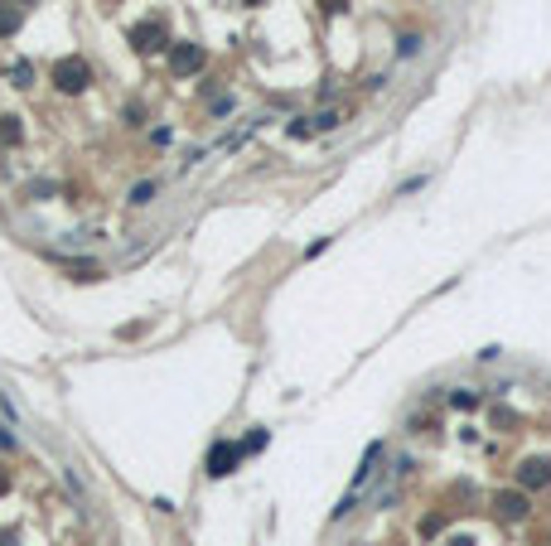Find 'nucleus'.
<instances>
[{
    "label": "nucleus",
    "mask_w": 551,
    "mask_h": 546,
    "mask_svg": "<svg viewBox=\"0 0 551 546\" xmlns=\"http://www.w3.org/2000/svg\"><path fill=\"white\" fill-rule=\"evenodd\" d=\"M145 121V107H126V126H140Z\"/></svg>",
    "instance_id": "412c9836"
},
{
    "label": "nucleus",
    "mask_w": 551,
    "mask_h": 546,
    "mask_svg": "<svg viewBox=\"0 0 551 546\" xmlns=\"http://www.w3.org/2000/svg\"><path fill=\"white\" fill-rule=\"evenodd\" d=\"M135 333H145V324H121L116 329V338H135Z\"/></svg>",
    "instance_id": "4be33fe9"
},
{
    "label": "nucleus",
    "mask_w": 551,
    "mask_h": 546,
    "mask_svg": "<svg viewBox=\"0 0 551 546\" xmlns=\"http://www.w3.org/2000/svg\"><path fill=\"white\" fill-rule=\"evenodd\" d=\"M421 189H426V174H416V179H406V184H402V189H397V194H402V199H406V194H421Z\"/></svg>",
    "instance_id": "6ab92c4d"
},
{
    "label": "nucleus",
    "mask_w": 551,
    "mask_h": 546,
    "mask_svg": "<svg viewBox=\"0 0 551 546\" xmlns=\"http://www.w3.org/2000/svg\"><path fill=\"white\" fill-rule=\"evenodd\" d=\"M286 135H290V140H305V135H310V121H305V116L286 121Z\"/></svg>",
    "instance_id": "dca6fc26"
},
{
    "label": "nucleus",
    "mask_w": 551,
    "mask_h": 546,
    "mask_svg": "<svg viewBox=\"0 0 551 546\" xmlns=\"http://www.w3.org/2000/svg\"><path fill=\"white\" fill-rule=\"evenodd\" d=\"M19 140H24V126H19V116H0V145H10V150H15Z\"/></svg>",
    "instance_id": "9b49d317"
},
{
    "label": "nucleus",
    "mask_w": 551,
    "mask_h": 546,
    "mask_svg": "<svg viewBox=\"0 0 551 546\" xmlns=\"http://www.w3.org/2000/svg\"><path fill=\"white\" fill-rule=\"evenodd\" d=\"M15 449H19V436H10V431L0 426V454H15Z\"/></svg>",
    "instance_id": "f3484780"
},
{
    "label": "nucleus",
    "mask_w": 551,
    "mask_h": 546,
    "mask_svg": "<svg viewBox=\"0 0 551 546\" xmlns=\"http://www.w3.org/2000/svg\"><path fill=\"white\" fill-rule=\"evenodd\" d=\"M204 63H208L204 44H189V39H179V44L170 49V73H174V78H194Z\"/></svg>",
    "instance_id": "7ed1b4c3"
},
{
    "label": "nucleus",
    "mask_w": 551,
    "mask_h": 546,
    "mask_svg": "<svg viewBox=\"0 0 551 546\" xmlns=\"http://www.w3.org/2000/svg\"><path fill=\"white\" fill-rule=\"evenodd\" d=\"M160 44H165V29H160L155 19H145V24H131V49L150 53V49H160Z\"/></svg>",
    "instance_id": "0eeeda50"
},
{
    "label": "nucleus",
    "mask_w": 551,
    "mask_h": 546,
    "mask_svg": "<svg viewBox=\"0 0 551 546\" xmlns=\"http://www.w3.org/2000/svg\"><path fill=\"white\" fill-rule=\"evenodd\" d=\"M170 140H174L170 126H155V131H150V145H170Z\"/></svg>",
    "instance_id": "a211bd4d"
},
{
    "label": "nucleus",
    "mask_w": 551,
    "mask_h": 546,
    "mask_svg": "<svg viewBox=\"0 0 551 546\" xmlns=\"http://www.w3.org/2000/svg\"><path fill=\"white\" fill-rule=\"evenodd\" d=\"M155 194H160V179H135V184L126 189V204H131V208H150Z\"/></svg>",
    "instance_id": "6e6552de"
},
{
    "label": "nucleus",
    "mask_w": 551,
    "mask_h": 546,
    "mask_svg": "<svg viewBox=\"0 0 551 546\" xmlns=\"http://www.w3.org/2000/svg\"><path fill=\"white\" fill-rule=\"evenodd\" d=\"M54 261H58V271H68L73 281H102V276H107L92 256H54Z\"/></svg>",
    "instance_id": "39448f33"
},
{
    "label": "nucleus",
    "mask_w": 551,
    "mask_h": 546,
    "mask_svg": "<svg viewBox=\"0 0 551 546\" xmlns=\"http://www.w3.org/2000/svg\"><path fill=\"white\" fill-rule=\"evenodd\" d=\"M320 5H324L329 15H338V10H343V0H320Z\"/></svg>",
    "instance_id": "b1692460"
},
{
    "label": "nucleus",
    "mask_w": 551,
    "mask_h": 546,
    "mask_svg": "<svg viewBox=\"0 0 551 546\" xmlns=\"http://www.w3.org/2000/svg\"><path fill=\"white\" fill-rule=\"evenodd\" d=\"M338 126V111H315L310 116V131H334Z\"/></svg>",
    "instance_id": "2eb2a0df"
},
{
    "label": "nucleus",
    "mask_w": 551,
    "mask_h": 546,
    "mask_svg": "<svg viewBox=\"0 0 551 546\" xmlns=\"http://www.w3.org/2000/svg\"><path fill=\"white\" fill-rule=\"evenodd\" d=\"M88 83H92V68H88V58L68 53V58H58V63H54V88H58V92L78 97V92H83Z\"/></svg>",
    "instance_id": "f257e3e1"
},
{
    "label": "nucleus",
    "mask_w": 551,
    "mask_h": 546,
    "mask_svg": "<svg viewBox=\"0 0 551 546\" xmlns=\"http://www.w3.org/2000/svg\"><path fill=\"white\" fill-rule=\"evenodd\" d=\"M551 483V459H523L518 464V488H547Z\"/></svg>",
    "instance_id": "20e7f679"
},
{
    "label": "nucleus",
    "mask_w": 551,
    "mask_h": 546,
    "mask_svg": "<svg viewBox=\"0 0 551 546\" xmlns=\"http://www.w3.org/2000/svg\"><path fill=\"white\" fill-rule=\"evenodd\" d=\"M421 49H426L421 34H397V58H402V63H406V58H421Z\"/></svg>",
    "instance_id": "9d476101"
},
{
    "label": "nucleus",
    "mask_w": 551,
    "mask_h": 546,
    "mask_svg": "<svg viewBox=\"0 0 551 546\" xmlns=\"http://www.w3.org/2000/svg\"><path fill=\"white\" fill-rule=\"evenodd\" d=\"M237 464H242L237 440H213L208 454H204V474H208V479H227V474H237Z\"/></svg>",
    "instance_id": "f03ea898"
},
{
    "label": "nucleus",
    "mask_w": 551,
    "mask_h": 546,
    "mask_svg": "<svg viewBox=\"0 0 551 546\" xmlns=\"http://www.w3.org/2000/svg\"><path fill=\"white\" fill-rule=\"evenodd\" d=\"M441 546H474V537H450V542H441Z\"/></svg>",
    "instance_id": "5701e85b"
},
{
    "label": "nucleus",
    "mask_w": 551,
    "mask_h": 546,
    "mask_svg": "<svg viewBox=\"0 0 551 546\" xmlns=\"http://www.w3.org/2000/svg\"><path fill=\"white\" fill-rule=\"evenodd\" d=\"M266 445H271V436H266V426H252L247 436L237 440V449H242V454H261Z\"/></svg>",
    "instance_id": "1a4fd4ad"
},
{
    "label": "nucleus",
    "mask_w": 551,
    "mask_h": 546,
    "mask_svg": "<svg viewBox=\"0 0 551 546\" xmlns=\"http://www.w3.org/2000/svg\"><path fill=\"white\" fill-rule=\"evenodd\" d=\"M10 34H19V5L0 0V39H10Z\"/></svg>",
    "instance_id": "f8f14e48"
},
{
    "label": "nucleus",
    "mask_w": 551,
    "mask_h": 546,
    "mask_svg": "<svg viewBox=\"0 0 551 546\" xmlns=\"http://www.w3.org/2000/svg\"><path fill=\"white\" fill-rule=\"evenodd\" d=\"M493 508H498L508 522H518V518H527V508H532V503H527V493H523V488H503V493H493Z\"/></svg>",
    "instance_id": "423d86ee"
},
{
    "label": "nucleus",
    "mask_w": 551,
    "mask_h": 546,
    "mask_svg": "<svg viewBox=\"0 0 551 546\" xmlns=\"http://www.w3.org/2000/svg\"><path fill=\"white\" fill-rule=\"evenodd\" d=\"M5 488H10V479H5V474H0V493H5Z\"/></svg>",
    "instance_id": "393cba45"
},
{
    "label": "nucleus",
    "mask_w": 551,
    "mask_h": 546,
    "mask_svg": "<svg viewBox=\"0 0 551 546\" xmlns=\"http://www.w3.org/2000/svg\"><path fill=\"white\" fill-rule=\"evenodd\" d=\"M334 237H315V242H310V247H305V256H310V261H315V256H320V251H324V247H329Z\"/></svg>",
    "instance_id": "aec40b11"
},
{
    "label": "nucleus",
    "mask_w": 551,
    "mask_h": 546,
    "mask_svg": "<svg viewBox=\"0 0 551 546\" xmlns=\"http://www.w3.org/2000/svg\"><path fill=\"white\" fill-rule=\"evenodd\" d=\"M450 406H454V411H474V406H479V392H474V387H454V392H450Z\"/></svg>",
    "instance_id": "ddd939ff"
},
{
    "label": "nucleus",
    "mask_w": 551,
    "mask_h": 546,
    "mask_svg": "<svg viewBox=\"0 0 551 546\" xmlns=\"http://www.w3.org/2000/svg\"><path fill=\"white\" fill-rule=\"evenodd\" d=\"M10 83H15V88H29V83H34V68H29V63L19 58V63L10 68Z\"/></svg>",
    "instance_id": "4468645a"
},
{
    "label": "nucleus",
    "mask_w": 551,
    "mask_h": 546,
    "mask_svg": "<svg viewBox=\"0 0 551 546\" xmlns=\"http://www.w3.org/2000/svg\"><path fill=\"white\" fill-rule=\"evenodd\" d=\"M242 5H256V0H242Z\"/></svg>",
    "instance_id": "a878e982"
}]
</instances>
